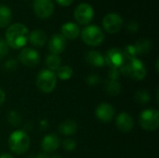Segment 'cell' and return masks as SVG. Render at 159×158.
Masks as SVG:
<instances>
[{
  "label": "cell",
  "mask_w": 159,
  "mask_h": 158,
  "mask_svg": "<svg viewBox=\"0 0 159 158\" xmlns=\"http://www.w3.org/2000/svg\"><path fill=\"white\" fill-rule=\"evenodd\" d=\"M56 2L61 7H69L74 2V0H56Z\"/></svg>",
  "instance_id": "cell-33"
},
{
  "label": "cell",
  "mask_w": 159,
  "mask_h": 158,
  "mask_svg": "<svg viewBox=\"0 0 159 158\" xmlns=\"http://www.w3.org/2000/svg\"><path fill=\"white\" fill-rule=\"evenodd\" d=\"M0 158H14L12 156H10L9 154H3L0 156Z\"/></svg>",
  "instance_id": "cell-37"
},
{
  "label": "cell",
  "mask_w": 159,
  "mask_h": 158,
  "mask_svg": "<svg viewBox=\"0 0 159 158\" xmlns=\"http://www.w3.org/2000/svg\"><path fill=\"white\" fill-rule=\"evenodd\" d=\"M19 61L29 68L35 67L40 62V55L37 50L32 47H23L19 54Z\"/></svg>",
  "instance_id": "cell-11"
},
{
  "label": "cell",
  "mask_w": 159,
  "mask_h": 158,
  "mask_svg": "<svg viewBox=\"0 0 159 158\" xmlns=\"http://www.w3.org/2000/svg\"><path fill=\"white\" fill-rule=\"evenodd\" d=\"M119 71L123 75L137 81L143 80L147 73L144 63L137 57H126Z\"/></svg>",
  "instance_id": "cell-2"
},
{
  "label": "cell",
  "mask_w": 159,
  "mask_h": 158,
  "mask_svg": "<svg viewBox=\"0 0 159 158\" xmlns=\"http://www.w3.org/2000/svg\"><path fill=\"white\" fill-rule=\"evenodd\" d=\"M40 125H41V127H42L43 129H46V128L48 126V122L46 119H43V120L40 122Z\"/></svg>",
  "instance_id": "cell-36"
},
{
  "label": "cell",
  "mask_w": 159,
  "mask_h": 158,
  "mask_svg": "<svg viewBox=\"0 0 159 158\" xmlns=\"http://www.w3.org/2000/svg\"><path fill=\"white\" fill-rule=\"evenodd\" d=\"M18 67V61L17 60L11 58L8 59L6 62H5V69L7 71H15Z\"/></svg>",
  "instance_id": "cell-30"
},
{
  "label": "cell",
  "mask_w": 159,
  "mask_h": 158,
  "mask_svg": "<svg viewBox=\"0 0 159 158\" xmlns=\"http://www.w3.org/2000/svg\"><path fill=\"white\" fill-rule=\"evenodd\" d=\"M5 101H6V93L2 88H0V106L5 102Z\"/></svg>",
  "instance_id": "cell-35"
},
{
  "label": "cell",
  "mask_w": 159,
  "mask_h": 158,
  "mask_svg": "<svg viewBox=\"0 0 159 158\" xmlns=\"http://www.w3.org/2000/svg\"><path fill=\"white\" fill-rule=\"evenodd\" d=\"M12 19V11L7 5H0V28L9 25Z\"/></svg>",
  "instance_id": "cell-20"
},
{
  "label": "cell",
  "mask_w": 159,
  "mask_h": 158,
  "mask_svg": "<svg viewBox=\"0 0 159 158\" xmlns=\"http://www.w3.org/2000/svg\"><path fill=\"white\" fill-rule=\"evenodd\" d=\"M141 127L148 131L157 130L159 127V112L157 109L148 108L143 110L139 116Z\"/></svg>",
  "instance_id": "cell-6"
},
{
  "label": "cell",
  "mask_w": 159,
  "mask_h": 158,
  "mask_svg": "<svg viewBox=\"0 0 159 158\" xmlns=\"http://www.w3.org/2000/svg\"><path fill=\"white\" fill-rule=\"evenodd\" d=\"M86 61L88 64L90 66L96 67V68H101L105 65V61H104V56L97 50H90L86 54Z\"/></svg>",
  "instance_id": "cell-17"
},
{
  "label": "cell",
  "mask_w": 159,
  "mask_h": 158,
  "mask_svg": "<svg viewBox=\"0 0 159 158\" xmlns=\"http://www.w3.org/2000/svg\"><path fill=\"white\" fill-rule=\"evenodd\" d=\"M67 46L66 39L61 34H54L48 41V49L51 54L60 55L61 54Z\"/></svg>",
  "instance_id": "cell-13"
},
{
  "label": "cell",
  "mask_w": 159,
  "mask_h": 158,
  "mask_svg": "<svg viewBox=\"0 0 159 158\" xmlns=\"http://www.w3.org/2000/svg\"><path fill=\"white\" fill-rule=\"evenodd\" d=\"M34 158H61L59 155H54V156H48V154H40L35 156H33Z\"/></svg>",
  "instance_id": "cell-34"
},
{
  "label": "cell",
  "mask_w": 159,
  "mask_h": 158,
  "mask_svg": "<svg viewBox=\"0 0 159 158\" xmlns=\"http://www.w3.org/2000/svg\"><path fill=\"white\" fill-rule=\"evenodd\" d=\"M7 122L13 126V127H18L20 126V122H21V115H20L19 112L17 111H9L7 115Z\"/></svg>",
  "instance_id": "cell-25"
},
{
  "label": "cell",
  "mask_w": 159,
  "mask_h": 158,
  "mask_svg": "<svg viewBox=\"0 0 159 158\" xmlns=\"http://www.w3.org/2000/svg\"><path fill=\"white\" fill-rule=\"evenodd\" d=\"M75 20L82 25H88L94 18V9L89 3H80L74 12Z\"/></svg>",
  "instance_id": "cell-7"
},
{
  "label": "cell",
  "mask_w": 159,
  "mask_h": 158,
  "mask_svg": "<svg viewBox=\"0 0 159 158\" xmlns=\"http://www.w3.org/2000/svg\"><path fill=\"white\" fill-rule=\"evenodd\" d=\"M87 83L88 85L89 86H97L99 83H101V77L96 74H89V76L87 77Z\"/></svg>",
  "instance_id": "cell-29"
},
{
  "label": "cell",
  "mask_w": 159,
  "mask_h": 158,
  "mask_svg": "<svg viewBox=\"0 0 159 158\" xmlns=\"http://www.w3.org/2000/svg\"><path fill=\"white\" fill-rule=\"evenodd\" d=\"M126 60V55L121 48L112 47L104 55L105 64H107L111 69H118L122 66Z\"/></svg>",
  "instance_id": "cell-8"
},
{
  "label": "cell",
  "mask_w": 159,
  "mask_h": 158,
  "mask_svg": "<svg viewBox=\"0 0 159 158\" xmlns=\"http://www.w3.org/2000/svg\"><path fill=\"white\" fill-rule=\"evenodd\" d=\"M61 63V60L59 55H54V54H49L46 57L45 60V64L47 65L48 69L50 71H55L57 70Z\"/></svg>",
  "instance_id": "cell-23"
},
{
  "label": "cell",
  "mask_w": 159,
  "mask_h": 158,
  "mask_svg": "<svg viewBox=\"0 0 159 158\" xmlns=\"http://www.w3.org/2000/svg\"><path fill=\"white\" fill-rule=\"evenodd\" d=\"M82 41L89 47H98L104 41L105 34L98 25L91 24L82 29L80 32Z\"/></svg>",
  "instance_id": "cell-4"
},
{
  "label": "cell",
  "mask_w": 159,
  "mask_h": 158,
  "mask_svg": "<svg viewBox=\"0 0 159 158\" xmlns=\"http://www.w3.org/2000/svg\"><path fill=\"white\" fill-rule=\"evenodd\" d=\"M54 8L53 0H34L33 9L39 19L45 20L49 18L54 12Z\"/></svg>",
  "instance_id": "cell-10"
},
{
  "label": "cell",
  "mask_w": 159,
  "mask_h": 158,
  "mask_svg": "<svg viewBox=\"0 0 159 158\" xmlns=\"http://www.w3.org/2000/svg\"><path fill=\"white\" fill-rule=\"evenodd\" d=\"M56 73V76L58 78H60L61 80H68L72 77L73 75V69L68 66V65H62L60 66L57 70Z\"/></svg>",
  "instance_id": "cell-24"
},
{
  "label": "cell",
  "mask_w": 159,
  "mask_h": 158,
  "mask_svg": "<svg viewBox=\"0 0 159 158\" xmlns=\"http://www.w3.org/2000/svg\"><path fill=\"white\" fill-rule=\"evenodd\" d=\"M35 83L38 89L43 93H51L57 86L56 74L48 69H43L38 72Z\"/></svg>",
  "instance_id": "cell-5"
},
{
  "label": "cell",
  "mask_w": 159,
  "mask_h": 158,
  "mask_svg": "<svg viewBox=\"0 0 159 158\" xmlns=\"http://www.w3.org/2000/svg\"><path fill=\"white\" fill-rule=\"evenodd\" d=\"M58 129L60 134L63 136H72L77 131V124L71 119H66L60 124Z\"/></svg>",
  "instance_id": "cell-19"
},
{
  "label": "cell",
  "mask_w": 159,
  "mask_h": 158,
  "mask_svg": "<svg viewBox=\"0 0 159 158\" xmlns=\"http://www.w3.org/2000/svg\"><path fill=\"white\" fill-rule=\"evenodd\" d=\"M95 115L100 121L103 123H109L114 119L116 115V110L112 104L108 102H102L97 106Z\"/></svg>",
  "instance_id": "cell-12"
},
{
  "label": "cell",
  "mask_w": 159,
  "mask_h": 158,
  "mask_svg": "<svg viewBox=\"0 0 159 158\" xmlns=\"http://www.w3.org/2000/svg\"><path fill=\"white\" fill-rule=\"evenodd\" d=\"M61 34L63 35L65 39L69 40H75L77 38L80 34V29L79 26L75 22H66L62 24L61 28Z\"/></svg>",
  "instance_id": "cell-16"
},
{
  "label": "cell",
  "mask_w": 159,
  "mask_h": 158,
  "mask_svg": "<svg viewBox=\"0 0 159 158\" xmlns=\"http://www.w3.org/2000/svg\"><path fill=\"white\" fill-rule=\"evenodd\" d=\"M156 69H157V72H158V59L157 60V64H156Z\"/></svg>",
  "instance_id": "cell-38"
},
{
  "label": "cell",
  "mask_w": 159,
  "mask_h": 158,
  "mask_svg": "<svg viewBox=\"0 0 159 158\" xmlns=\"http://www.w3.org/2000/svg\"><path fill=\"white\" fill-rule=\"evenodd\" d=\"M105 91L111 97L117 96L121 91V85L118 82V80H110L109 79L108 81H106Z\"/></svg>",
  "instance_id": "cell-22"
},
{
  "label": "cell",
  "mask_w": 159,
  "mask_h": 158,
  "mask_svg": "<svg viewBox=\"0 0 159 158\" xmlns=\"http://www.w3.org/2000/svg\"><path fill=\"white\" fill-rule=\"evenodd\" d=\"M62 146L63 149L67 152H73L75 147H76V142L75 140L71 139V138H67L62 142Z\"/></svg>",
  "instance_id": "cell-27"
},
{
  "label": "cell",
  "mask_w": 159,
  "mask_h": 158,
  "mask_svg": "<svg viewBox=\"0 0 159 158\" xmlns=\"http://www.w3.org/2000/svg\"><path fill=\"white\" fill-rule=\"evenodd\" d=\"M135 100L140 104H147L150 102V94L146 89H140L135 93Z\"/></svg>",
  "instance_id": "cell-26"
},
{
  "label": "cell",
  "mask_w": 159,
  "mask_h": 158,
  "mask_svg": "<svg viewBox=\"0 0 159 158\" xmlns=\"http://www.w3.org/2000/svg\"><path fill=\"white\" fill-rule=\"evenodd\" d=\"M120 76V71L118 69H111L109 71V79L110 80H118Z\"/></svg>",
  "instance_id": "cell-31"
},
{
  "label": "cell",
  "mask_w": 159,
  "mask_h": 158,
  "mask_svg": "<svg viewBox=\"0 0 159 158\" xmlns=\"http://www.w3.org/2000/svg\"><path fill=\"white\" fill-rule=\"evenodd\" d=\"M116 125L120 131L129 132L134 128V120L130 115L126 112H122L116 116Z\"/></svg>",
  "instance_id": "cell-15"
},
{
  "label": "cell",
  "mask_w": 159,
  "mask_h": 158,
  "mask_svg": "<svg viewBox=\"0 0 159 158\" xmlns=\"http://www.w3.org/2000/svg\"><path fill=\"white\" fill-rule=\"evenodd\" d=\"M29 30L22 23H13L7 27L5 34V41L13 49L23 48L28 42Z\"/></svg>",
  "instance_id": "cell-1"
},
{
  "label": "cell",
  "mask_w": 159,
  "mask_h": 158,
  "mask_svg": "<svg viewBox=\"0 0 159 158\" xmlns=\"http://www.w3.org/2000/svg\"><path fill=\"white\" fill-rule=\"evenodd\" d=\"M139 24H138V22L137 21H135V20H131V21H129V24H128V30L129 31V32H131V33H136V32H138L139 31Z\"/></svg>",
  "instance_id": "cell-32"
},
{
  "label": "cell",
  "mask_w": 159,
  "mask_h": 158,
  "mask_svg": "<svg viewBox=\"0 0 159 158\" xmlns=\"http://www.w3.org/2000/svg\"><path fill=\"white\" fill-rule=\"evenodd\" d=\"M7 142L11 152L16 155H23L28 151L31 140L24 130L17 129L9 135Z\"/></svg>",
  "instance_id": "cell-3"
},
{
  "label": "cell",
  "mask_w": 159,
  "mask_h": 158,
  "mask_svg": "<svg viewBox=\"0 0 159 158\" xmlns=\"http://www.w3.org/2000/svg\"><path fill=\"white\" fill-rule=\"evenodd\" d=\"M61 145L60 138L53 133L46 135L41 141V148L45 154H51L59 149Z\"/></svg>",
  "instance_id": "cell-14"
},
{
  "label": "cell",
  "mask_w": 159,
  "mask_h": 158,
  "mask_svg": "<svg viewBox=\"0 0 159 158\" xmlns=\"http://www.w3.org/2000/svg\"><path fill=\"white\" fill-rule=\"evenodd\" d=\"M123 26V18L117 13H108L102 19V27L108 34H116Z\"/></svg>",
  "instance_id": "cell-9"
},
{
  "label": "cell",
  "mask_w": 159,
  "mask_h": 158,
  "mask_svg": "<svg viewBox=\"0 0 159 158\" xmlns=\"http://www.w3.org/2000/svg\"><path fill=\"white\" fill-rule=\"evenodd\" d=\"M48 40V36L47 34L40 29H35L34 31H32L31 33H29V37H28V41L34 47H43Z\"/></svg>",
  "instance_id": "cell-18"
},
{
  "label": "cell",
  "mask_w": 159,
  "mask_h": 158,
  "mask_svg": "<svg viewBox=\"0 0 159 158\" xmlns=\"http://www.w3.org/2000/svg\"><path fill=\"white\" fill-rule=\"evenodd\" d=\"M9 51V47L7 46V42L3 39L0 38V60H3Z\"/></svg>",
  "instance_id": "cell-28"
},
{
  "label": "cell",
  "mask_w": 159,
  "mask_h": 158,
  "mask_svg": "<svg viewBox=\"0 0 159 158\" xmlns=\"http://www.w3.org/2000/svg\"><path fill=\"white\" fill-rule=\"evenodd\" d=\"M136 54L138 55H143V54H147L152 47H153V43L151 40L149 39H140L138 41H136V43L133 45Z\"/></svg>",
  "instance_id": "cell-21"
}]
</instances>
